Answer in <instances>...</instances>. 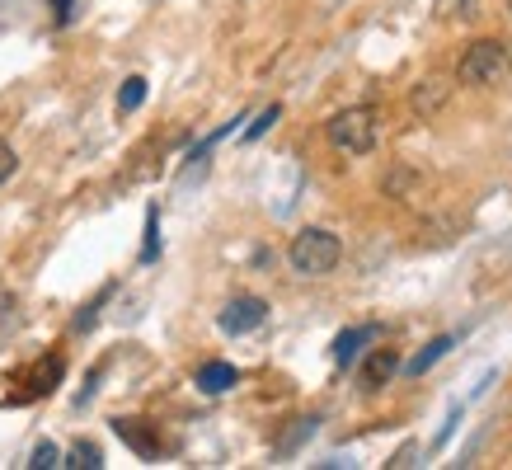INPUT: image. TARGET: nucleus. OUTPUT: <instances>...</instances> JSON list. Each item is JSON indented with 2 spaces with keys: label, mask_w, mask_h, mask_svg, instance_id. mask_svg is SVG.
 Listing matches in <instances>:
<instances>
[{
  "label": "nucleus",
  "mask_w": 512,
  "mask_h": 470,
  "mask_svg": "<svg viewBox=\"0 0 512 470\" xmlns=\"http://www.w3.org/2000/svg\"><path fill=\"white\" fill-rule=\"evenodd\" d=\"M325 137L339 156H372L376 141H381V113L372 104H353V109H339L325 123Z\"/></svg>",
  "instance_id": "obj_1"
},
{
  "label": "nucleus",
  "mask_w": 512,
  "mask_h": 470,
  "mask_svg": "<svg viewBox=\"0 0 512 470\" xmlns=\"http://www.w3.org/2000/svg\"><path fill=\"white\" fill-rule=\"evenodd\" d=\"M343 259V245L339 235L325 231V226H306L301 235H292V245H287V264H292V273H301V278H325V273H334Z\"/></svg>",
  "instance_id": "obj_2"
},
{
  "label": "nucleus",
  "mask_w": 512,
  "mask_h": 470,
  "mask_svg": "<svg viewBox=\"0 0 512 470\" xmlns=\"http://www.w3.org/2000/svg\"><path fill=\"white\" fill-rule=\"evenodd\" d=\"M503 71H508V43L475 38V43L466 47L461 66H456V80H461V85H494Z\"/></svg>",
  "instance_id": "obj_3"
},
{
  "label": "nucleus",
  "mask_w": 512,
  "mask_h": 470,
  "mask_svg": "<svg viewBox=\"0 0 512 470\" xmlns=\"http://www.w3.org/2000/svg\"><path fill=\"white\" fill-rule=\"evenodd\" d=\"M264 320H268V301L235 297V301H226V311L217 315V329L221 334H231V339H240V334H249V329H259Z\"/></svg>",
  "instance_id": "obj_4"
},
{
  "label": "nucleus",
  "mask_w": 512,
  "mask_h": 470,
  "mask_svg": "<svg viewBox=\"0 0 512 470\" xmlns=\"http://www.w3.org/2000/svg\"><path fill=\"white\" fill-rule=\"evenodd\" d=\"M395 372H400V353L395 348H372L367 362H362V372H357V386L362 391H381V386H390Z\"/></svg>",
  "instance_id": "obj_5"
},
{
  "label": "nucleus",
  "mask_w": 512,
  "mask_h": 470,
  "mask_svg": "<svg viewBox=\"0 0 512 470\" xmlns=\"http://www.w3.org/2000/svg\"><path fill=\"white\" fill-rule=\"evenodd\" d=\"M447 99H451V85L442 76H428L414 85V94H409V109L419 113V118H433V113L447 109Z\"/></svg>",
  "instance_id": "obj_6"
},
{
  "label": "nucleus",
  "mask_w": 512,
  "mask_h": 470,
  "mask_svg": "<svg viewBox=\"0 0 512 470\" xmlns=\"http://www.w3.org/2000/svg\"><path fill=\"white\" fill-rule=\"evenodd\" d=\"M113 433H118L137 456H156L160 452L156 428H146V419H113Z\"/></svg>",
  "instance_id": "obj_7"
},
{
  "label": "nucleus",
  "mask_w": 512,
  "mask_h": 470,
  "mask_svg": "<svg viewBox=\"0 0 512 470\" xmlns=\"http://www.w3.org/2000/svg\"><path fill=\"white\" fill-rule=\"evenodd\" d=\"M193 386L202 395H226L231 386H240V372H235L231 362H202L198 376H193Z\"/></svg>",
  "instance_id": "obj_8"
},
{
  "label": "nucleus",
  "mask_w": 512,
  "mask_h": 470,
  "mask_svg": "<svg viewBox=\"0 0 512 470\" xmlns=\"http://www.w3.org/2000/svg\"><path fill=\"white\" fill-rule=\"evenodd\" d=\"M376 334H381V329H376V325L343 329L339 339H334V362H339V367H353V358H357V353H362V344H372Z\"/></svg>",
  "instance_id": "obj_9"
},
{
  "label": "nucleus",
  "mask_w": 512,
  "mask_h": 470,
  "mask_svg": "<svg viewBox=\"0 0 512 470\" xmlns=\"http://www.w3.org/2000/svg\"><path fill=\"white\" fill-rule=\"evenodd\" d=\"M451 344H456L451 334H437V339H433V344H428V348H423V353H414V358L404 362V372H409V376H423V372H428V367H433V362H442V358H447V353H451Z\"/></svg>",
  "instance_id": "obj_10"
},
{
  "label": "nucleus",
  "mask_w": 512,
  "mask_h": 470,
  "mask_svg": "<svg viewBox=\"0 0 512 470\" xmlns=\"http://www.w3.org/2000/svg\"><path fill=\"white\" fill-rule=\"evenodd\" d=\"M146 104V76H127L118 90V113H137Z\"/></svg>",
  "instance_id": "obj_11"
},
{
  "label": "nucleus",
  "mask_w": 512,
  "mask_h": 470,
  "mask_svg": "<svg viewBox=\"0 0 512 470\" xmlns=\"http://www.w3.org/2000/svg\"><path fill=\"white\" fill-rule=\"evenodd\" d=\"M66 466H76V470H99V466H104V452H99L94 442H76V447H71V456H66Z\"/></svg>",
  "instance_id": "obj_12"
},
{
  "label": "nucleus",
  "mask_w": 512,
  "mask_h": 470,
  "mask_svg": "<svg viewBox=\"0 0 512 470\" xmlns=\"http://www.w3.org/2000/svg\"><path fill=\"white\" fill-rule=\"evenodd\" d=\"M29 466L33 470H52V466H66V461H62V452H57V442H38V447H33V452H29Z\"/></svg>",
  "instance_id": "obj_13"
},
{
  "label": "nucleus",
  "mask_w": 512,
  "mask_h": 470,
  "mask_svg": "<svg viewBox=\"0 0 512 470\" xmlns=\"http://www.w3.org/2000/svg\"><path fill=\"white\" fill-rule=\"evenodd\" d=\"M315 423H320V419H296V428H292V433H287V438L278 442V456H292L296 447H301V442H306V438H311V433H315Z\"/></svg>",
  "instance_id": "obj_14"
},
{
  "label": "nucleus",
  "mask_w": 512,
  "mask_h": 470,
  "mask_svg": "<svg viewBox=\"0 0 512 470\" xmlns=\"http://www.w3.org/2000/svg\"><path fill=\"white\" fill-rule=\"evenodd\" d=\"M156 254H160V212L151 207L146 212V250H141V264H151Z\"/></svg>",
  "instance_id": "obj_15"
},
{
  "label": "nucleus",
  "mask_w": 512,
  "mask_h": 470,
  "mask_svg": "<svg viewBox=\"0 0 512 470\" xmlns=\"http://www.w3.org/2000/svg\"><path fill=\"white\" fill-rule=\"evenodd\" d=\"M437 10H442V19H475L480 15V0H442Z\"/></svg>",
  "instance_id": "obj_16"
},
{
  "label": "nucleus",
  "mask_w": 512,
  "mask_h": 470,
  "mask_svg": "<svg viewBox=\"0 0 512 470\" xmlns=\"http://www.w3.org/2000/svg\"><path fill=\"white\" fill-rule=\"evenodd\" d=\"M278 118H282V109H278V104H268V109H264V113H259V118H254V123L245 127V141H259V137H264V132H268V127L278 123Z\"/></svg>",
  "instance_id": "obj_17"
},
{
  "label": "nucleus",
  "mask_w": 512,
  "mask_h": 470,
  "mask_svg": "<svg viewBox=\"0 0 512 470\" xmlns=\"http://www.w3.org/2000/svg\"><path fill=\"white\" fill-rule=\"evenodd\" d=\"M19 170V156H15V146H10V141L0 137V184H5V179H10V174Z\"/></svg>",
  "instance_id": "obj_18"
},
{
  "label": "nucleus",
  "mask_w": 512,
  "mask_h": 470,
  "mask_svg": "<svg viewBox=\"0 0 512 470\" xmlns=\"http://www.w3.org/2000/svg\"><path fill=\"white\" fill-rule=\"evenodd\" d=\"M414 456H419V442H404V447L390 456L386 466H390V470H404V466H414Z\"/></svg>",
  "instance_id": "obj_19"
},
{
  "label": "nucleus",
  "mask_w": 512,
  "mask_h": 470,
  "mask_svg": "<svg viewBox=\"0 0 512 470\" xmlns=\"http://www.w3.org/2000/svg\"><path fill=\"white\" fill-rule=\"evenodd\" d=\"M409 184H414V174H409V170H395V174H386V193H395V198H400V193H404V188H409Z\"/></svg>",
  "instance_id": "obj_20"
},
{
  "label": "nucleus",
  "mask_w": 512,
  "mask_h": 470,
  "mask_svg": "<svg viewBox=\"0 0 512 470\" xmlns=\"http://www.w3.org/2000/svg\"><path fill=\"white\" fill-rule=\"evenodd\" d=\"M52 10H57V24H71V0H52Z\"/></svg>",
  "instance_id": "obj_21"
},
{
  "label": "nucleus",
  "mask_w": 512,
  "mask_h": 470,
  "mask_svg": "<svg viewBox=\"0 0 512 470\" xmlns=\"http://www.w3.org/2000/svg\"><path fill=\"white\" fill-rule=\"evenodd\" d=\"M508 71H512V43H508Z\"/></svg>",
  "instance_id": "obj_22"
},
{
  "label": "nucleus",
  "mask_w": 512,
  "mask_h": 470,
  "mask_svg": "<svg viewBox=\"0 0 512 470\" xmlns=\"http://www.w3.org/2000/svg\"><path fill=\"white\" fill-rule=\"evenodd\" d=\"M508 15H512V0H508Z\"/></svg>",
  "instance_id": "obj_23"
}]
</instances>
